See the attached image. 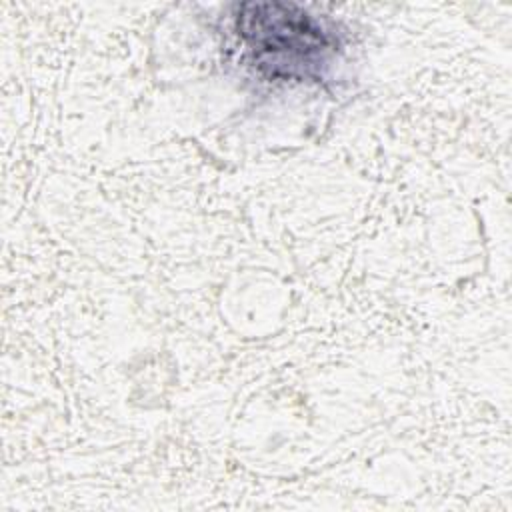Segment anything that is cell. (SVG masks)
I'll use <instances>...</instances> for the list:
<instances>
[{
    "label": "cell",
    "instance_id": "1",
    "mask_svg": "<svg viewBox=\"0 0 512 512\" xmlns=\"http://www.w3.org/2000/svg\"><path fill=\"white\" fill-rule=\"evenodd\" d=\"M234 30L258 72L278 80H320L338 50L332 30L290 2L240 4Z\"/></svg>",
    "mask_w": 512,
    "mask_h": 512
}]
</instances>
